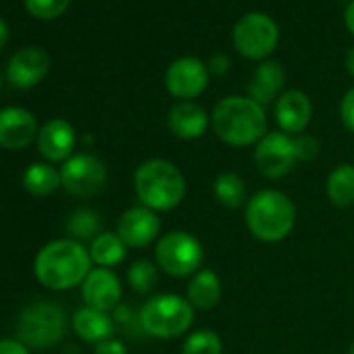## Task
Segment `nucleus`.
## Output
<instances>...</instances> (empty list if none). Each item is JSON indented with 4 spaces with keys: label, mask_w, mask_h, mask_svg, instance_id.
Listing matches in <instances>:
<instances>
[{
    "label": "nucleus",
    "mask_w": 354,
    "mask_h": 354,
    "mask_svg": "<svg viewBox=\"0 0 354 354\" xmlns=\"http://www.w3.org/2000/svg\"><path fill=\"white\" fill-rule=\"evenodd\" d=\"M94 354H127V348L121 339L117 337H109L100 344H96Z\"/></svg>",
    "instance_id": "2f4dec72"
},
{
    "label": "nucleus",
    "mask_w": 354,
    "mask_h": 354,
    "mask_svg": "<svg viewBox=\"0 0 354 354\" xmlns=\"http://www.w3.org/2000/svg\"><path fill=\"white\" fill-rule=\"evenodd\" d=\"M211 125L221 142L236 148L259 144L267 136L265 109L248 96H227L217 102Z\"/></svg>",
    "instance_id": "f03ea898"
},
{
    "label": "nucleus",
    "mask_w": 354,
    "mask_h": 354,
    "mask_svg": "<svg viewBox=\"0 0 354 354\" xmlns=\"http://www.w3.org/2000/svg\"><path fill=\"white\" fill-rule=\"evenodd\" d=\"M75 142V129L65 119H50L38 131V152L46 158V162H65L71 158Z\"/></svg>",
    "instance_id": "dca6fc26"
},
{
    "label": "nucleus",
    "mask_w": 354,
    "mask_h": 354,
    "mask_svg": "<svg viewBox=\"0 0 354 354\" xmlns=\"http://www.w3.org/2000/svg\"><path fill=\"white\" fill-rule=\"evenodd\" d=\"M279 40L277 26L271 17L263 13H250L242 17L234 28V44L236 50L252 61L267 59Z\"/></svg>",
    "instance_id": "6e6552de"
},
{
    "label": "nucleus",
    "mask_w": 354,
    "mask_h": 354,
    "mask_svg": "<svg viewBox=\"0 0 354 354\" xmlns=\"http://www.w3.org/2000/svg\"><path fill=\"white\" fill-rule=\"evenodd\" d=\"M346 26H348L350 34L354 36V0L348 5V9H346Z\"/></svg>",
    "instance_id": "c9c22d12"
},
{
    "label": "nucleus",
    "mask_w": 354,
    "mask_h": 354,
    "mask_svg": "<svg viewBox=\"0 0 354 354\" xmlns=\"http://www.w3.org/2000/svg\"><path fill=\"white\" fill-rule=\"evenodd\" d=\"M125 254H127L125 242L117 234H111V232H102L90 244L92 263H96L98 267H104V269H111V267H117L119 263H123Z\"/></svg>",
    "instance_id": "393cba45"
},
{
    "label": "nucleus",
    "mask_w": 354,
    "mask_h": 354,
    "mask_svg": "<svg viewBox=\"0 0 354 354\" xmlns=\"http://www.w3.org/2000/svg\"><path fill=\"white\" fill-rule=\"evenodd\" d=\"M38 121L28 109L7 106L0 111V148L24 150L38 140Z\"/></svg>",
    "instance_id": "2eb2a0df"
},
{
    "label": "nucleus",
    "mask_w": 354,
    "mask_h": 354,
    "mask_svg": "<svg viewBox=\"0 0 354 354\" xmlns=\"http://www.w3.org/2000/svg\"><path fill=\"white\" fill-rule=\"evenodd\" d=\"M294 140H296L298 162H300V160H302V162L315 160V156L319 154V142H317V138H315V136L302 133V136H298V138H294Z\"/></svg>",
    "instance_id": "c756f323"
},
{
    "label": "nucleus",
    "mask_w": 354,
    "mask_h": 354,
    "mask_svg": "<svg viewBox=\"0 0 354 354\" xmlns=\"http://www.w3.org/2000/svg\"><path fill=\"white\" fill-rule=\"evenodd\" d=\"M138 321L144 333L156 339H173L192 327L194 306L180 294H156L142 304Z\"/></svg>",
    "instance_id": "39448f33"
},
{
    "label": "nucleus",
    "mask_w": 354,
    "mask_h": 354,
    "mask_svg": "<svg viewBox=\"0 0 354 354\" xmlns=\"http://www.w3.org/2000/svg\"><path fill=\"white\" fill-rule=\"evenodd\" d=\"M0 354H30V348L19 337L0 339Z\"/></svg>",
    "instance_id": "473e14b6"
},
{
    "label": "nucleus",
    "mask_w": 354,
    "mask_h": 354,
    "mask_svg": "<svg viewBox=\"0 0 354 354\" xmlns=\"http://www.w3.org/2000/svg\"><path fill=\"white\" fill-rule=\"evenodd\" d=\"M244 221L259 242L277 244L292 234L296 225V207L292 198L279 190H261L248 198Z\"/></svg>",
    "instance_id": "20e7f679"
},
{
    "label": "nucleus",
    "mask_w": 354,
    "mask_h": 354,
    "mask_svg": "<svg viewBox=\"0 0 354 354\" xmlns=\"http://www.w3.org/2000/svg\"><path fill=\"white\" fill-rule=\"evenodd\" d=\"M182 354H223V342L213 329H198L186 337Z\"/></svg>",
    "instance_id": "cd10ccee"
},
{
    "label": "nucleus",
    "mask_w": 354,
    "mask_h": 354,
    "mask_svg": "<svg viewBox=\"0 0 354 354\" xmlns=\"http://www.w3.org/2000/svg\"><path fill=\"white\" fill-rule=\"evenodd\" d=\"M283 88V69L279 63L265 61L257 67L250 84H248V98L259 102L261 106L275 100V96Z\"/></svg>",
    "instance_id": "aec40b11"
},
{
    "label": "nucleus",
    "mask_w": 354,
    "mask_h": 354,
    "mask_svg": "<svg viewBox=\"0 0 354 354\" xmlns=\"http://www.w3.org/2000/svg\"><path fill=\"white\" fill-rule=\"evenodd\" d=\"M160 234V219L158 215L140 205L127 209L117 223V236L125 242L127 248H144L152 244Z\"/></svg>",
    "instance_id": "ddd939ff"
},
{
    "label": "nucleus",
    "mask_w": 354,
    "mask_h": 354,
    "mask_svg": "<svg viewBox=\"0 0 354 354\" xmlns=\"http://www.w3.org/2000/svg\"><path fill=\"white\" fill-rule=\"evenodd\" d=\"M48 69H50V57L44 48L24 46L11 57L7 65V77L15 88L28 90L38 86L48 75Z\"/></svg>",
    "instance_id": "f8f14e48"
},
{
    "label": "nucleus",
    "mask_w": 354,
    "mask_h": 354,
    "mask_svg": "<svg viewBox=\"0 0 354 354\" xmlns=\"http://www.w3.org/2000/svg\"><path fill=\"white\" fill-rule=\"evenodd\" d=\"M313 117V104L308 96L300 90H290L281 94L275 102V119L283 133H302Z\"/></svg>",
    "instance_id": "f3484780"
},
{
    "label": "nucleus",
    "mask_w": 354,
    "mask_h": 354,
    "mask_svg": "<svg viewBox=\"0 0 354 354\" xmlns=\"http://www.w3.org/2000/svg\"><path fill=\"white\" fill-rule=\"evenodd\" d=\"M138 201L154 213L173 211L186 196V177L171 160L148 158L133 173Z\"/></svg>",
    "instance_id": "7ed1b4c3"
},
{
    "label": "nucleus",
    "mask_w": 354,
    "mask_h": 354,
    "mask_svg": "<svg viewBox=\"0 0 354 354\" xmlns=\"http://www.w3.org/2000/svg\"><path fill=\"white\" fill-rule=\"evenodd\" d=\"M61 184L71 196L92 198L102 192L106 184V167L94 154H73L61 167Z\"/></svg>",
    "instance_id": "1a4fd4ad"
},
{
    "label": "nucleus",
    "mask_w": 354,
    "mask_h": 354,
    "mask_svg": "<svg viewBox=\"0 0 354 354\" xmlns=\"http://www.w3.org/2000/svg\"><path fill=\"white\" fill-rule=\"evenodd\" d=\"M227 67H230V63H227L225 57H215L213 63H211V71H213L215 75H223V73L227 71Z\"/></svg>",
    "instance_id": "f704fd0d"
},
{
    "label": "nucleus",
    "mask_w": 354,
    "mask_h": 354,
    "mask_svg": "<svg viewBox=\"0 0 354 354\" xmlns=\"http://www.w3.org/2000/svg\"><path fill=\"white\" fill-rule=\"evenodd\" d=\"M346 71L354 77V48H350L346 55Z\"/></svg>",
    "instance_id": "4c0bfd02"
},
{
    "label": "nucleus",
    "mask_w": 354,
    "mask_h": 354,
    "mask_svg": "<svg viewBox=\"0 0 354 354\" xmlns=\"http://www.w3.org/2000/svg\"><path fill=\"white\" fill-rule=\"evenodd\" d=\"M213 196L221 207H225L230 211H238V209L246 207V203H248L246 182L236 171H223L213 182Z\"/></svg>",
    "instance_id": "4be33fe9"
},
{
    "label": "nucleus",
    "mask_w": 354,
    "mask_h": 354,
    "mask_svg": "<svg viewBox=\"0 0 354 354\" xmlns=\"http://www.w3.org/2000/svg\"><path fill=\"white\" fill-rule=\"evenodd\" d=\"M24 3L30 15L38 19H55L67 11L71 0H24Z\"/></svg>",
    "instance_id": "c85d7f7f"
},
{
    "label": "nucleus",
    "mask_w": 354,
    "mask_h": 354,
    "mask_svg": "<svg viewBox=\"0 0 354 354\" xmlns=\"http://www.w3.org/2000/svg\"><path fill=\"white\" fill-rule=\"evenodd\" d=\"M121 296H123V288L113 269H104V267L92 269L82 283V298L90 308L113 313L121 304Z\"/></svg>",
    "instance_id": "4468645a"
},
{
    "label": "nucleus",
    "mask_w": 354,
    "mask_h": 354,
    "mask_svg": "<svg viewBox=\"0 0 354 354\" xmlns=\"http://www.w3.org/2000/svg\"><path fill=\"white\" fill-rule=\"evenodd\" d=\"M165 86L171 96L188 102L207 90L209 67L196 57H182L169 65L165 73Z\"/></svg>",
    "instance_id": "9b49d317"
},
{
    "label": "nucleus",
    "mask_w": 354,
    "mask_h": 354,
    "mask_svg": "<svg viewBox=\"0 0 354 354\" xmlns=\"http://www.w3.org/2000/svg\"><path fill=\"white\" fill-rule=\"evenodd\" d=\"M348 354H354V342L350 344V348H348Z\"/></svg>",
    "instance_id": "58836bf2"
},
{
    "label": "nucleus",
    "mask_w": 354,
    "mask_h": 354,
    "mask_svg": "<svg viewBox=\"0 0 354 354\" xmlns=\"http://www.w3.org/2000/svg\"><path fill=\"white\" fill-rule=\"evenodd\" d=\"M223 288L221 279L215 271L211 269H201L198 273L192 275L188 283V302L196 310H211L221 302Z\"/></svg>",
    "instance_id": "412c9836"
},
{
    "label": "nucleus",
    "mask_w": 354,
    "mask_h": 354,
    "mask_svg": "<svg viewBox=\"0 0 354 354\" xmlns=\"http://www.w3.org/2000/svg\"><path fill=\"white\" fill-rule=\"evenodd\" d=\"M127 281L136 294H150L158 283V265H154L152 261H146V259L131 263V267L127 271Z\"/></svg>",
    "instance_id": "bb28decb"
},
{
    "label": "nucleus",
    "mask_w": 354,
    "mask_h": 354,
    "mask_svg": "<svg viewBox=\"0 0 354 354\" xmlns=\"http://www.w3.org/2000/svg\"><path fill=\"white\" fill-rule=\"evenodd\" d=\"M154 259L158 269L171 277H188L201 271L205 248L196 236L188 232H169L154 248Z\"/></svg>",
    "instance_id": "0eeeda50"
},
{
    "label": "nucleus",
    "mask_w": 354,
    "mask_h": 354,
    "mask_svg": "<svg viewBox=\"0 0 354 354\" xmlns=\"http://www.w3.org/2000/svg\"><path fill=\"white\" fill-rule=\"evenodd\" d=\"M67 232L71 236V240L77 242H86V240H94L96 236H100V217L94 211L82 209L69 215L67 219Z\"/></svg>",
    "instance_id": "a878e982"
},
{
    "label": "nucleus",
    "mask_w": 354,
    "mask_h": 354,
    "mask_svg": "<svg viewBox=\"0 0 354 354\" xmlns=\"http://www.w3.org/2000/svg\"><path fill=\"white\" fill-rule=\"evenodd\" d=\"M71 325H73V331L84 342H90V344H100V342L113 337L115 327H117L111 313L90 308V306H84V308L75 310V315L71 319Z\"/></svg>",
    "instance_id": "6ab92c4d"
},
{
    "label": "nucleus",
    "mask_w": 354,
    "mask_h": 354,
    "mask_svg": "<svg viewBox=\"0 0 354 354\" xmlns=\"http://www.w3.org/2000/svg\"><path fill=\"white\" fill-rule=\"evenodd\" d=\"M327 198L337 209H348L354 205V165L342 162L331 169L325 182Z\"/></svg>",
    "instance_id": "5701e85b"
},
{
    "label": "nucleus",
    "mask_w": 354,
    "mask_h": 354,
    "mask_svg": "<svg viewBox=\"0 0 354 354\" xmlns=\"http://www.w3.org/2000/svg\"><path fill=\"white\" fill-rule=\"evenodd\" d=\"M7 42H9V26L3 17H0V48H3Z\"/></svg>",
    "instance_id": "e433bc0d"
},
{
    "label": "nucleus",
    "mask_w": 354,
    "mask_h": 354,
    "mask_svg": "<svg viewBox=\"0 0 354 354\" xmlns=\"http://www.w3.org/2000/svg\"><path fill=\"white\" fill-rule=\"evenodd\" d=\"M67 331L65 310L50 300H36L26 306L17 321V335L28 348H50Z\"/></svg>",
    "instance_id": "423d86ee"
},
{
    "label": "nucleus",
    "mask_w": 354,
    "mask_h": 354,
    "mask_svg": "<svg viewBox=\"0 0 354 354\" xmlns=\"http://www.w3.org/2000/svg\"><path fill=\"white\" fill-rule=\"evenodd\" d=\"M209 115L196 102H180L167 115V127L180 140H198L209 127Z\"/></svg>",
    "instance_id": "a211bd4d"
},
{
    "label": "nucleus",
    "mask_w": 354,
    "mask_h": 354,
    "mask_svg": "<svg viewBox=\"0 0 354 354\" xmlns=\"http://www.w3.org/2000/svg\"><path fill=\"white\" fill-rule=\"evenodd\" d=\"M339 117H342V123L354 131V88L346 92V96L342 98V104H339Z\"/></svg>",
    "instance_id": "7c9ffc66"
},
{
    "label": "nucleus",
    "mask_w": 354,
    "mask_h": 354,
    "mask_svg": "<svg viewBox=\"0 0 354 354\" xmlns=\"http://www.w3.org/2000/svg\"><path fill=\"white\" fill-rule=\"evenodd\" d=\"M113 319H115V323H119V325H125V323H129V321L133 319V315H131V308H129V306H125V304H119V306L113 310Z\"/></svg>",
    "instance_id": "72a5a7b5"
},
{
    "label": "nucleus",
    "mask_w": 354,
    "mask_h": 354,
    "mask_svg": "<svg viewBox=\"0 0 354 354\" xmlns=\"http://www.w3.org/2000/svg\"><path fill=\"white\" fill-rule=\"evenodd\" d=\"M298 162L296 140L283 131H269L254 150V165L263 177L279 180Z\"/></svg>",
    "instance_id": "9d476101"
},
{
    "label": "nucleus",
    "mask_w": 354,
    "mask_h": 354,
    "mask_svg": "<svg viewBox=\"0 0 354 354\" xmlns=\"http://www.w3.org/2000/svg\"><path fill=\"white\" fill-rule=\"evenodd\" d=\"M92 271L90 250L71 238L48 242L34 261L36 279L55 292L71 290L82 286L88 273Z\"/></svg>",
    "instance_id": "f257e3e1"
},
{
    "label": "nucleus",
    "mask_w": 354,
    "mask_h": 354,
    "mask_svg": "<svg viewBox=\"0 0 354 354\" xmlns=\"http://www.w3.org/2000/svg\"><path fill=\"white\" fill-rule=\"evenodd\" d=\"M61 186V171L53 162H32L24 171V188L34 196H50Z\"/></svg>",
    "instance_id": "b1692460"
}]
</instances>
